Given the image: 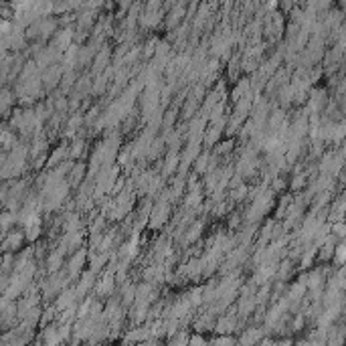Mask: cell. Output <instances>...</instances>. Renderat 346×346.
Returning <instances> with one entry per match:
<instances>
[{
    "mask_svg": "<svg viewBox=\"0 0 346 346\" xmlns=\"http://www.w3.org/2000/svg\"><path fill=\"white\" fill-rule=\"evenodd\" d=\"M237 322H239V316H237V310L233 308L229 314H221L217 318L215 332L217 334H233V332H237Z\"/></svg>",
    "mask_w": 346,
    "mask_h": 346,
    "instance_id": "8",
    "label": "cell"
},
{
    "mask_svg": "<svg viewBox=\"0 0 346 346\" xmlns=\"http://www.w3.org/2000/svg\"><path fill=\"white\" fill-rule=\"evenodd\" d=\"M170 215H172V203L166 199H156L154 209L150 213V219H148V227L152 231H160L162 227H166Z\"/></svg>",
    "mask_w": 346,
    "mask_h": 346,
    "instance_id": "1",
    "label": "cell"
},
{
    "mask_svg": "<svg viewBox=\"0 0 346 346\" xmlns=\"http://www.w3.org/2000/svg\"><path fill=\"white\" fill-rule=\"evenodd\" d=\"M346 342V324L340 320V322H334L328 326V344L332 346H340Z\"/></svg>",
    "mask_w": 346,
    "mask_h": 346,
    "instance_id": "18",
    "label": "cell"
},
{
    "mask_svg": "<svg viewBox=\"0 0 346 346\" xmlns=\"http://www.w3.org/2000/svg\"><path fill=\"white\" fill-rule=\"evenodd\" d=\"M63 267H65V253L59 249V247H55V249H51V253H49L47 259H45V271L55 273Z\"/></svg>",
    "mask_w": 346,
    "mask_h": 346,
    "instance_id": "14",
    "label": "cell"
},
{
    "mask_svg": "<svg viewBox=\"0 0 346 346\" xmlns=\"http://www.w3.org/2000/svg\"><path fill=\"white\" fill-rule=\"evenodd\" d=\"M168 344H188L190 342V334L186 330H176L174 334H170L168 338Z\"/></svg>",
    "mask_w": 346,
    "mask_h": 346,
    "instance_id": "38",
    "label": "cell"
},
{
    "mask_svg": "<svg viewBox=\"0 0 346 346\" xmlns=\"http://www.w3.org/2000/svg\"><path fill=\"white\" fill-rule=\"evenodd\" d=\"M27 243V233L25 229H15V231H9L3 239V251H13V253H19L23 251V247Z\"/></svg>",
    "mask_w": 346,
    "mask_h": 346,
    "instance_id": "6",
    "label": "cell"
},
{
    "mask_svg": "<svg viewBox=\"0 0 346 346\" xmlns=\"http://www.w3.org/2000/svg\"><path fill=\"white\" fill-rule=\"evenodd\" d=\"M291 275H293V263H291V257L281 259V261H279V267H277V273H275V279H279V281H287Z\"/></svg>",
    "mask_w": 346,
    "mask_h": 346,
    "instance_id": "30",
    "label": "cell"
},
{
    "mask_svg": "<svg viewBox=\"0 0 346 346\" xmlns=\"http://www.w3.org/2000/svg\"><path fill=\"white\" fill-rule=\"evenodd\" d=\"M97 277H100V273H95L93 269H85V271L79 275L77 285H75V293H77V300H79V302H83L87 295H89V291L95 287Z\"/></svg>",
    "mask_w": 346,
    "mask_h": 346,
    "instance_id": "4",
    "label": "cell"
},
{
    "mask_svg": "<svg viewBox=\"0 0 346 346\" xmlns=\"http://www.w3.org/2000/svg\"><path fill=\"white\" fill-rule=\"evenodd\" d=\"M229 199H231L233 203H241V201H245V199H249V186H247V184L243 182V184H239V186L231 188Z\"/></svg>",
    "mask_w": 346,
    "mask_h": 346,
    "instance_id": "33",
    "label": "cell"
},
{
    "mask_svg": "<svg viewBox=\"0 0 346 346\" xmlns=\"http://www.w3.org/2000/svg\"><path fill=\"white\" fill-rule=\"evenodd\" d=\"M215 324H217V314L215 312H211V310H207L205 314H201V316H196L194 318V322H192V326H194V332H211V330H215Z\"/></svg>",
    "mask_w": 346,
    "mask_h": 346,
    "instance_id": "15",
    "label": "cell"
},
{
    "mask_svg": "<svg viewBox=\"0 0 346 346\" xmlns=\"http://www.w3.org/2000/svg\"><path fill=\"white\" fill-rule=\"evenodd\" d=\"M112 63V49L110 45H104L100 51H97V55L93 57V63H91V75L97 77V75H102Z\"/></svg>",
    "mask_w": 346,
    "mask_h": 346,
    "instance_id": "7",
    "label": "cell"
},
{
    "mask_svg": "<svg viewBox=\"0 0 346 346\" xmlns=\"http://www.w3.org/2000/svg\"><path fill=\"white\" fill-rule=\"evenodd\" d=\"M164 150H168V146H166L164 136L160 134V136H156V138L152 140L150 148H148V154H146L148 162H158V160L162 158V152H164Z\"/></svg>",
    "mask_w": 346,
    "mask_h": 346,
    "instance_id": "19",
    "label": "cell"
},
{
    "mask_svg": "<svg viewBox=\"0 0 346 346\" xmlns=\"http://www.w3.org/2000/svg\"><path fill=\"white\" fill-rule=\"evenodd\" d=\"M275 100H277V104H281L283 108H289V106L293 104V100H295V87H293L291 81H289V83H283V85L277 89Z\"/></svg>",
    "mask_w": 346,
    "mask_h": 346,
    "instance_id": "21",
    "label": "cell"
},
{
    "mask_svg": "<svg viewBox=\"0 0 346 346\" xmlns=\"http://www.w3.org/2000/svg\"><path fill=\"white\" fill-rule=\"evenodd\" d=\"M243 225H245V217L241 213H237V211L229 213V217H227V231H237Z\"/></svg>",
    "mask_w": 346,
    "mask_h": 346,
    "instance_id": "34",
    "label": "cell"
},
{
    "mask_svg": "<svg viewBox=\"0 0 346 346\" xmlns=\"http://www.w3.org/2000/svg\"><path fill=\"white\" fill-rule=\"evenodd\" d=\"M17 102H19V97H17L15 89L5 87V89H3V102H0V108H3V116H5V118L11 116V110H13V106H15Z\"/></svg>",
    "mask_w": 346,
    "mask_h": 346,
    "instance_id": "25",
    "label": "cell"
},
{
    "mask_svg": "<svg viewBox=\"0 0 346 346\" xmlns=\"http://www.w3.org/2000/svg\"><path fill=\"white\" fill-rule=\"evenodd\" d=\"M257 308V300H255V295H239V302L235 306L237 310V316L241 322H245L247 318H249V314H253Z\"/></svg>",
    "mask_w": 346,
    "mask_h": 346,
    "instance_id": "11",
    "label": "cell"
},
{
    "mask_svg": "<svg viewBox=\"0 0 346 346\" xmlns=\"http://www.w3.org/2000/svg\"><path fill=\"white\" fill-rule=\"evenodd\" d=\"M55 31H57V19H49V17L39 19V39L41 41H47L49 37H53Z\"/></svg>",
    "mask_w": 346,
    "mask_h": 346,
    "instance_id": "22",
    "label": "cell"
},
{
    "mask_svg": "<svg viewBox=\"0 0 346 346\" xmlns=\"http://www.w3.org/2000/svg\"><path fill=\"white\" fill-rule=\"evenodd\" d=\"M85 150H87L85 136H83V134H77V136L71 140V144H69V154H71L73 160H79V158L85 154Z\"/></svg>",
    "mask_w": 346,
    "mask_h": 346,
    "instance_id": "23",
    "label": "cell"
},
{
    "mask_svg": "<svg viewBox=\"0 0 346 346\" xmlns=\"http://www.w3.org/2000/svg\"><path fill=\"white\" fill-rule=\"evenodd\" d=\"M203 269H205L203 257H194L178 269V275H182L186 279H199V277H203Z\"/></svg>",
    "mask_w": 346,
    "mask_h": 346,
    "instance_id": "12",
    "label": "cell"
},
{
    "mask_svg": "<svg viewBox=\"0 0 346 346\" xmlns=\"http://www.w3.org/2000/svg\"><path fill=\"white\" fill-rule=\"evenodd\" d=\"M160 7H162V0H146L144 13H156V11H160Z\"/></svg>",
    "mask_w": 346,
    "mask_h": 346,
    "instance_id": "42",
    "label": "cell"
},
{
    "mask_svg": "<svg viewBox=\"0 0 346 346\" xmlns=\"http://www.w3.org/2000/svg\"><path fill=\"white\" fill-rule=\"evenodd\" d=\"M25 233H27V241H31V243L39 241V237L43 233V221H35V223L25 225Z\"/></svg>",
    "mask_w": 346,
    "mask_h": 346,
    "instance_id": "32",
    "label": "cell"
},
{
    "mask_svg": "<svg viewBox=\"0 0 346 346\" xmlns=\"http://www.w3.org/2000/svg\"><path fill=\"white\" fill-rule=\"evenodd\" d=\"M211 156H213V152H209V148L207 150H203L201 154H199V158L194 160V170L192 172H196V174H207V170H209V162H211Z\"/></svg>",
    "mask_w": 346,
    "mask_h": 346,
    "instance_id": "28",
    "label": "cell"
},
{
    "mask_svg": "<svg viewBox=\"0 0 346 346\" xmlns=\"http://www.w3.org/2000/svg\"><path fill=\"white\" fill-rule=\"evenodd\" d=\"M67 158H71V154H69V144H67V142H61L59 146H55V150L49 154L47 168H55V166H59L61 162H65Z\"/></svg>",
    "mask_w": 346,
    "mask_h": 346,
    "instance_id": "16",
    "label": "cell"
},
{
    "mask_svg": "<svg viewBox=\"0 0 346 346\" xmlns=\"http://www.w3.org/2000/svg\"><path fill=\"white\" fill-rule=\"evenodd\" d=\"M203 231H205V221H203V219H196V221L190 223L188 229L184 231V235H182V243H184V245H194L196 241L201 239Z\"/></svg>",
    "mask_w": 346,
    "mask_h": 346,
    "instance_id": "17",
    "label": "cell"
},
{
    "mask_svg": "<svg viewBox=\"0 0 346 346\" xmlns=\"http://www.w3.org/2000/svg\"><path fill=\"white\" fill-rule=\"evenodd\" d=\"M35 257L39 259V261H43V259H47V255L51 253V249H49V241H35Z\"/></svg>",
    "mask_w": 346,
    "mask_h": 346,
    "instance_id": "36",
    "label": "cell"
},
{
    "mask_svg": "<svg viewBox=\"0 0 346 346\" xmlns=\"http://www.w3.org/2000/svg\"><path fill=\"white\" fill-rule=\"evenodd\" d=\"M291 201H293V199H289V194H283L281 199H279V203H277V209H275V217H273V219L281 221V219L285 217L287 207H289V203H291Z\"/></svg>",
    "mask_w": 346,
    "mask_h": 346,
    "instance_id": "37",
    "label": "cell"
},
{
    "mask_svg": "<svg viewBox=\"0 0 346 346\" xmlns=\"http://www.w3.org/2000/svg\"><path fill=\"white\" fill-rule=\"evenodd\" d=\"M334 261H336L338 265H344V263H346V239H344V241H338L336 253H334Z\"/></svg>",
    "mask_w": 346,
    "mask_h": 346,
    "instance_id": "39",
    "label": "cell"
},
{
    "mask_svg": "<svg viewBox=\"0 0 346 346\" xmlns=\"http://www.w3.org/2000/svg\"><path fill=\"white\" fill-rule=\"evenodd\" d=\"M184 15H186V9H184V3L180 0V5H176V7L170 9V13H168V17H166V27H168V29H174V27L184 19Z\"/></svg>",
    "mask_w": 346,
    "mask_h": 346,
    "instance_id": "27",
    "label": "cell"
},
{
    "mask_svg": "<svg viewBox=\"0 0 346 346\" xmlns=\"http://www.w3.org/2000/svg\"><path fill=\"white\" fill-rule=\"evenodd\" d=\"M116 271L106 267L100 277H97V283H95V293L97 298H108V295H114V289H116Z\"/></svg>",
    "mask_w": 346,
    "mask_h": 346,
    "instance_id": "3",
    "label": "cell"
},
{
    "mask_svg": "<svg viewBox=\"0 0 346 346\" xmlns=\"http://www.w3.org/2000/svg\"><path fill=\"white\" fill-rule=\"evenodd\" d=\"M235 150V140L233 138H227V140H221L217 146H215V154L219 156H225V154H231Z\"/></svg>",
    "mask_w": 346,
    "mask_h": 346,
    "instance_id": "35",
    "label": "cell"
},
{
    "mask_svg": "<svg viewBox=\"0 0 346 346\" xmlns=\"http://www.w3.org/2000/svg\"><path fill=\"white\" fill-rule=\"evenodd\" d=\"M215 3H225V0H215Z\"/></svg>",
    "mask_w": 346,
    "mask_h": 346,
    "instance_id": "44",
    "label": "cell"
},
{
    "mask_svg": "<svg viewBox=\"0 0 346 346\" xmlns=\"http://www.w3.org/2000/svg\"><path fill=\"white\" fill-rule=\"evenodd\" d=\"M263 332H267V330L247 328V330H243V334L239 336V342H241V344H255V342H261V338H263Z\"/></svg>",
    "mask_w": 346,
    "mask_h": 346,
    "instance_id": "29",
    "label": "cell"
},
{
    "mask_svg": "<svg viewBox=\"0 0 346 346\" xmlns=\"http://www.w3.org/2000/svg\"><path fill=\"white\" fill-rule=\"evenodd\" d=\"M150 334H152V320H148L146 324H136L134 330H128L122 342H146Z\"/></svg>",
    "mask_w": 346,
    "mask_h": 346,
    "instance_id": "9",
    "label": "cell"
},
{
    "mask_svg": "<svg viewBox=\"0 0 346 346\" xmlns=\"http://www.w3.org/2000/svg\"><path fill=\"white\" fill-rule=\"evenodd\" d=\"M73 304H79V300H77V293H75V287H65L57 298H55V302H53V306L57 308V312L61 314L63 310H67V308H71Z\"/></svg>",
    "mask_w": 346,
    "mask_h": 346,
    "instance_id": "13",
    "label": "cell"
},
{
    "mask_svg": "<svg viewBox=\"0 0 346 346\" xmlns=\"http://www.w3.org/2000/svg\"><path fill=\"white\" fill-rule=\"evenodd\" d=\"M87 261H89V249H83V247H81V249H77L75 253L69 255L65 267H67V271H69L71 281H73V279H79V275L85 271L83 267L87 265Z\"/></svg>",
    "mask_w": 346,
    "mask_h": 346,
    "instance_id": "2",
    "label": "cell"
},
{
    "mask_svg": "<svg viewBox=\"0 0 346 346\" xmlns=\"http://www.w3.org/2000/svg\"><path fill=\"white\" fill-rule=\"evenodd\" d=\"M73 43H75V31H73L71 27H67L65 31H59L57 37H55V41H53V45L59 49L61 53H65Z\"/></svg>",
    "mask_w": 346,
    "mask_h": 346,
    "instance_id": "20",
    "label": "cell"
},
{
    "mask_svg": "<svg viewBox=\"0 0 346 346\" xmlns=\"http://www.w3.org/2000/svg\"><path fill=\"white\" fill-rule=\"evenodd\" d=\"M251 89H253V87H251V77H241V79H237L235 89H233V93H231V100H233V102L241 100V97H243L245 93H249Z\"/></svg>",
    "mask_w": 346,
    "mask_h": 346,
    "instance_id": "26",
    "label": "cell"
},
{
    "mask_svg": "<svg viewBox=\"0 0 346 346\" xmlns=\"http://www.w3.org/2000/svg\"><path fill=\"white\" fill-rule=\"evenodd\" d=\"M87 170H89V168H87L85 162H77V160H75V166L71 168V172H69V176H67L73 188H77V186L83 182V178L87 176Z\"/></svg>",
    "mask_w": 346,
    "mask_h": 346,
    "instance_id": "24",
    "label": "cell"
},
{
    "mask_svg": "<svg viewBox=\"0 0 346 346\" xmlns=\"http://www.w3.org/2000/svg\"><path fill=\"white\" fill-rule=\"evenodd\" d=\"M308 172L306 170H300V172H293L291 174V180H289V188L293 190V192H300L306 184H308Z\"/></svg>",
    "mask_w": 346,
    "mask_h": 346,
    "instance_id": "31",
    "label": "cell"
},
{
    "mask_svg": "<svg viewBox=\"0 0 346 346\" xmlns=\"http://www.w3.org/2000/svg\"><path fill=\"white\" fill-rule=\"evenodd\" d=\"M81 126H85V114L81 112H73L67 122L63 124V138H75L81 130Z\"/></svg>",
    "mask_w": 346,
    "mask_h": 346,
    "instance_id": "10",
    "label": "cell"
},
{
    "mask_svg": "<svg viewBox=\"0 0 346 346\" xmlns=\"http://www.w3.org/2000/svg\"><path fill=\"white\" fill-rule=\"evenodd\" d=\"M63 73H65V67L63 65H51V67H47L45 71H41V79H43V85L49 91H55L57 85H61V79H63Z\"/></svg>",
    "mask_w": 346,
    "mask_h": 346,
    "instance_id": "5",
    "label": "cell"
},
{
    "mask_svg": "<svg viewBox=\"0 0 346 346\" xmlns=\"http://www.w3.org/2000/svg\"><path fill=\"white\" fill-rule=\"evenodd\" d=\"M188 344H192V346H194V344H207V338L201 336V332H196V334L190 336V342H188Z\"/></svg>",
    "mask_w": 346,
    "mask_h": 346,
    "instance_id": "43",
    "label": "cell"
},
{
    "mask_svg": "<svg viewBox=\"0 0 346 346\" xmlns=\"http://www.w3.org/2000/svg\"><path fill=\"white\" fill-rule=\"evenodd\" d=\"M55 314H59L55 306H51V308L43 310V316H41V326H47V324H51V322L55 320Z\"/></svg>",
    "mask_w": 346,
    "mask_h": 346,
    "instance_id": "40",
    "label": "cell"
},
{
    "mask_svg": "<svg viewBox=\"0 0 346 346\" xmlns=\"http://www.w3.org/2000/svg\"><path fill=\"white\" fill-rule=\"evenodd\" d=\"M237 342H239V338H235L233 334H221L211 340V344H237Z\"/></svg>",
    "mask_w": 346,
    "mask_h": 346,
    "instance_id": "41",
    "label": "cell"
}]
</instances>
